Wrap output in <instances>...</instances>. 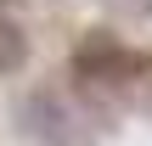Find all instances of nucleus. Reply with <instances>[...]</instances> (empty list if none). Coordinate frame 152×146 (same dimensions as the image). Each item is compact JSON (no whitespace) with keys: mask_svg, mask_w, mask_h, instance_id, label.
Returning a JSON list of instances; mask_svg holds the SVG:
<instances>
[{"mask_svg":"<svg viewBox=\"0 0 152 146\" xmlns=\"http://www.w3.org/2000/svg\"><path fill=\"white\" fill-rule=\"evenodd\" d=\"M0 6H17V0H0Z\"/></svg>","mask_w":152,"mask_h":146,"instance_id":"3","label":"nucleus"},{"mask_svg":"<svg viewBox=\"0 0 152 146\" xmlns=\"http://www.w3.org/2000/svg\"><path fill=\"white\" fill-rule=\"evenodd\" d=\"M23 62H28V34L11 17H0V73H17Z\"/></svg>","mask_w":152,"mask_h":146,"instance_id":"1","label":"nucleus"},{"mask_svg":"<svg viewBox=\"0 0 152 146\" xmlns=\"http://www.w3.org/2000/svg\"><path fill=\"white\" fill-rule=\"evenodd\" d=\"M130 6H135V11H152V0H130Z\"/></svg>","mask_w":152,"mask_h":146,"instance_id":"2","label":"nucleus"}]
</instances>
